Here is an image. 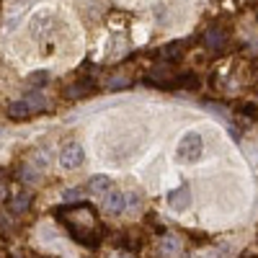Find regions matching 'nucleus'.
Returning <instances> with one entry per match:
<instances>
[{"label": "nucleus", "instance_id": "nucleus-1", "mask_svg": "<svg viewBox=\"0 0 258 258\" xmlns=\"http://www.w3.org/2000/svg\"><path fill=\"white\" fill-rule=\"evenodd\" d=\"M176 153H178V160H199L202 153H204V142L197 132H188V135L181 137Z\"/></svg>", "mask_w": 258, "mask_h": 258}, {"label": "nucleus", "instance_id": "nucleus-2", "mask_svg": "<svg viewBox=\"0 0 258 258\" xmlns=\"http://www.w3.org/2000/svg\"><path fill=\"white\" fill-rule=\"evenodd\" d=\"M83 160H85V150H83V145H78V142H68V145L59 150V165H62L64 170L80 168Z\"/></svg>", "mask_w": 258, "mask_h": 258}, {"label": "nucleus", "instance_id": "nucleus-3", "mask_svg": "<svg viewBox=\"0 0 258 258\" xmlns=\"http://www.w3.org/2000/svg\"><path fill=\"white\" fill-rule=\"evenodd\" d=\"M165 202H168V207L173 212H186L188 204H191V188H188V183H183V186H178L173 191H168Z\"/></svg>", "mask_w": 258, "mask_h": 258}, {"label": "nucleus", "instance_id": "nucleus-4", "mask_svg": "<svg viewBox=\"0 0 258 258\" xmlns=\"http://www.w3.org/2000/svg\"><path fill=\"white\" fill-rule=\"evenodd\" d=\"M103 209L109 212V214H121L126 209V197H124L121 191L109 188V191L103 194Z\"/></svg>", "mask_w": 258, "mask_h": 258}, {"label": "nucleus", "instance_id": "nucleus-5", "mask_svg": "<svg viewBox=\"0 0 258 258\" xmlns=\"http://www.w3.org/2000/svg\"><path fill=\"white\" fill-rule=\"evenodd\" d=\"M225 41H227V34H225L222 29H217V26L209 29V31L204 34V44H207L209 49H214V52L222 49V47H225Z\"/></svg>", "mask_w": 258, "mask_h": 258}, {"label": "nucleus", "instance_id": "nucleus-6", "mask_svg": "<svg viewBox=\"0 0 258 258\" xmlns=\"http://www.w3.org/2000/svg\"><path fill=\"white\" fill-rule=\"evenodd\" d=\"M21 101H24V103L29 106V111H31V114H34V111H41V109L47 106V96H41L39 91H36V93H29V96H24Z\"/></svg>", "mask_w": 258, "mask_h": 258}, {"label": "nucleus", "instance_id": "nucleus-7", "mask_svg": "<svg viewBox=\"0 0 258 258\" xmlns=\"http://www.w3.org/2000/svg\"><path fill=\"white\" fill-rule=\"evenodd\" d=\"M181 250V240L176 238V235H165V238L160 240V253L163 255H176Z\"/></svg>", "mask_w": 258, "mask_h": 258}, {"label": "nucleus", "instance_id": "nucleus-8", "mask_svg": "<svg viewBox=\"0 0 258 258\" xmlns=\"http://www.w3.org/2000/svg\"><path fill=\"white\" fill-rule=\"evenodd\" d=\"M109 188H111V178L109 176H93L88 181V191L91 194H106Z\"/></svg>", "mask_w": 258, "mask_h": 258}, {"label": "nucleus", "instance_id": "nucleus-9", "mask_svg": "<svg viewBox=\"0 0 258 258\" xmlns=\"http://www.w3.org/2000/svg\"><path fill=\"white\" fill-rule=\"evenodd\" d=\"M8 116H11V119H16V121H21V119H29V116H31V111H29V106H26L24 101H16V103H11V106H8Z\"/></svg>", "mask_w": 258, "mask_h": 258}, {"label": "nucleus", "instance_id": "nucleus-10", "mask_svg": "<svg viewBox=\"0 0 258 258\" xmlns=\"http://www.w3.org/2000/svg\"><path fill=\"white\" fill-rule=\"evenodd\" d=\"M160 54L165 57V59H181L183 57V41H173V44H168V47H163L160 49Z\"/></svg>", "mask_w": 258, "mask_h": 258}, {"label": "nucleus", "instance_id": "nucleus-11", "mask_svg": "<svg viewBox=\"0 0 258 258\" xmlns=\"http://www.w3.org/2000/svg\"><path fill=\"white\" fill-rule=\"evenodd\" d=\"M29 204H31V197H29V194H18V197L11 202V209H13L16 214H21V212L29 209Z\"/></svg>", "mask_w": 258, "mask_h": 258}, {"label": "nucleus", "instance_id": "nucleus-12", "mask_svg": "<svg viewBox=\"0 0 258 258\" xmlns=\"http://www.w3.org/2000/svg\"><path fill=\"white\" fill-rule=\"evenodd\" d=\"M88 91H91L88 83H78V85H70V88H68V96L70 98H80V96H85Z\"/></svg>", "mask_w": 258, "mask_h": 258}, {"label": "nucleus", "instance_id": "nucleus-13", "mask_svg": "<svg viewBox=\"0 0 258 258\" xmlns=\"http://www.w3.org/2000/svg\"><path fill=\"white\" fill-rule=\"evenodd\" d=\"M49 83V73L47 70H39V73H31V78H29V85H47Z\"/></svg>", "mask_w": 258, "mask_h": 258}, {"label": "nucleus", "instance_id": "nucleus-14", "mask_svg": "<svg viewBox=\"0 0 258 258\" xmlns=\"http://www.w3.org/2000/svg\"><path fill=\"white\" fill-rule=\"evenodd\" d=\"M126 85H129L126 75H116V78L109 80V88H111V91H116V88H126Z\"/></svg>", "mask_w": 258, "mask_h": 258}, {"label": "nucleus", "instance_id": "nucleus-15", "mask_svg": "<svg viewBox=\"0 0 258 258\" xmlns=\"http://www.w3.org/2000/svg\"><path fill=\"white\" fill-rule=\"evenodd\" d=\"M238 111H240V114H245V116H250V119H255V116H258V109H255L253 103H240V106H238Z\"/></svg>", "mask_w": 258, "mask_h": 258}]
</instances>
